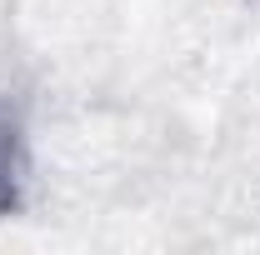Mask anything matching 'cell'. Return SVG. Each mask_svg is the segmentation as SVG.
Here are the masks:
<instances>
[{
  "label": "cell",
  "instance_id": "obj_1",
  "mask_svg": "<svg viewBox=\"0 0 260 255\" xmlns=\"http://www.w3.org/2000/svg\"><path fill=\"white\" fill-rule=\"evenodd\" d=\"M20 200V150H15V135L0 120V215H10Z\"/></svg>",
  "mask_w": 260,
  "mask_h": 255
}]
</instances>
